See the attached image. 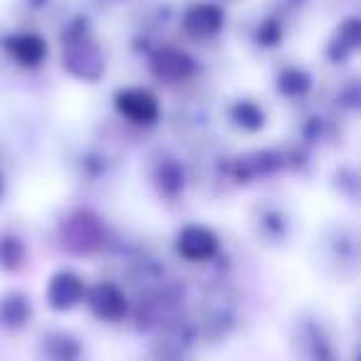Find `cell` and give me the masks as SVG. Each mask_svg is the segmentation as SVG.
Segmentation results:
<instances>
[{"label":"cell","mask_w":361,"mask_h":361,"mask_svg":"<svg viewBox=\"0 0 361 361\" xmlns=\"http://www.w3.org/2000/svg\"><path fill=\"white\" fill-rule=\"evenodd\" d=\"M221 25V16H218L216 8H198L188 16V27H191L196 35H208V32H216Z\"/></svg>","instance_id":"cell-3"},{"label":"cell","mask_w":361,"mask_h":361,"mask_svg":"<svg viewBox=\"0 0 361 361\" xmlns=\"http://www.w3.org/2000/svg\"><path fill=\"white\" fill-rule=\"evenodd\" d=\"M119 111L134 121H149L156 116V102L144 90H126L119 94Z\"/></svg>","instance_id":"cell-1"},{"label":"cell","mask_w":361,"mask_h":361,"mask_svg":"<svg viewBox=\"0 0 361 361\" xmlns=\"http://www.w3.org/2000/svg\"><path fill=\"white\" fill-rule=\"evenodd\" d=\"M11 47H13V55L20 62H27V65L37 62L42 57V52H45L42 42L35 40V37H18V40H13Z\"/></svg>","instance_id":"cell-4"},{"label":"cell","mask_w":361,"mask_h":361,"mask_svg":"<svg viewBox=\"0 0 361 361\" xmlns=\"http://www.w3.org/2000/svg\"><path fill=\"white\" fill-rule=\"evenodd\" d=\"M52 290H60V295H52V305H57V300H60V297H67L65 302H67V307H70L72 302H77L82 287L72 275H60L55 280V285H52Z\"/></svg>","instance_id":"cell-5"},{"label":"cell","mask_w":361,"mask_h":361,"mask_svg":"<svg viewBox=\"0 0 361 361\" xmlns=\"http://www.w3.org/2000/svg\"><path fill=\"white\" fill-rule=\"evenodd\" d=\"M178 250L191 260H201V257H208L216 250V238L203 228H188V231L180 233Z\"/></svg>","instance_id":"cell-2"}]
</instances>
